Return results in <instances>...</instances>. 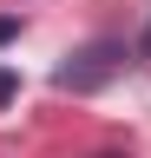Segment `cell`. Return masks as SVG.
Returning a JSON list of instances; mask_svg holds the SVG:
<instances>
[{
  "label": "cell",
  "mask_w": 151,
  "mask_h": 158,
  "mask_svg": "<svg viewBox=\"0 0 151 158\" xmlns=\"http://www.w3.org/2000/svg\"><path fill=\"white\" fill-rule=\"evenodd\" d=\"M118 66H125V46H118V40H92V46H79L59 73H53V86H59V92H99Z\"/></svg>",
  "instance_id": "1"
},
{
  "label": "cell",
  "mask_w": 151,
  "mask_h": 158,
  "mask_svg": "<svg viewBox=\"0 0 151 158\" xmlns=\"http://www.w3.org/2000/svg\"><path fill=\"white\" fill-rule=\"evenodd\" d=\"M138 59H151V27H145V40H138Z\"/></svg>",
  "instance_id": "4"
},
{
  "label": "cell",
  "mask_w": 151,
  "mask_h": 158,
  "mask_svg": "<svg viewBox=\"0 0 151 158\" xmlns=\"http://www.w3.org/2000/svg\"><path fill=\"white\" fill-rule=\"evenodd\" d=\"M13 92H20V79H13L7 66H0V106H7V99H13Z\"/></svg>",
  "instance_id": "2"
},
{
  "label": "cell",
  "mask_w": 151,
  "mask_h": 158,
  "mask_svg": "<svg viewBox=\"0 0 151 158\" xmlns=\"http://www.w3.org/2000/svg\"><path fill=\"white\" fill-rule=\"evenodd\" d=\"M13 33H20V20H7V13H0V46H7Z\"/></svg>",
  "instance_id": "3"
}]
</instances>
